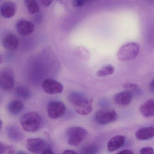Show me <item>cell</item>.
Wrapping results in <instances>:
<instances>
[{"label":"cell","instance_id":"1","mask_svg":"<svg viewBox=\"0 0 154 154\" xmlns=\"http://www.w3.org/2000/svg\"><path fill=\"white\" fill-rule=\"evenodd\" d=\"M68 100L78 114L85 116L90 114L92 110V100L87 99L80 93H71L68 96Z\"/></svg>","mask_w":154,"mask_h":154},{"label":"cell","instance_id":"2","mask_svg":"<svg viewBox=\"0 0 154 154\" xmlns=\"http://www.w3.org/2000/svg\"><path fill=\"white\" fill-rule=\"evenodd\" d=\"M42 118L38 112H30L25 113L20 119V123L24 130L34 132L40 128Z\"/></svg>","mask_w":154,"mask_h":154},{"label":"cell","instance_id":"3","mask_svg":"<svg viewBox=\"0 0 154 154\" xmlns=\"http://www.w3.org/2000/svg\"><path fill=\"white\" fill-rule=\"evenodd\" d=\"M140 50V47L137 43H128L119 48L117 54V58L122 62L132 61L137 56Z\"/></svg>","mask_w":154,"mask_h":154},{"label":"cell","instance_id":"4","mask_svg":"<svg viewBox=\"0 0 154 154\" xmlns=\"http://www.w3.org/2000/svg\"><path fill=\"white\" fill-rule=\"evenodd\" d=\"M88 131L82 127H72L67 129L66 136L69 145L73 146L80 145L87 137Z\"/></svg>","mask_w":154,"mask_h":154},{"label":"cell","instance_id":"5","mask_svg":"<svg viewBox=\"0 0 154 154\" xmlns=\"http://www.w3.org/2000/svg\"><path fill=\"white\" fill-rule=\"evenodd\" d=\"M118 115L113 109H103L97 111L94 115L95 121L101 125H106L112 123L117 119Z\"/></svg>","mask_w":154,"mask_h":154},{"label":"cell","instance_id":"6","mask_svg":"<svg viewBox=\"0 0 154 154\" xmlns=\"http://www.w3.org/2000/svg\"><path fill=\"white\" fill-rule=\"evenodd\" d=\"M14 73L11 69L4 67L0 70V88L10 91L14 87Z\"/></svg>","mask_w":154,"mask_h":154},{"label":"cell","instance_id":"7","mask_svg":"<svg viewBox=\"0 0 154 154\" xmlns=\"http://www.w3.org/2000/svg\"><path fill=\"white\" fill-rule=\"evenodd\" d=\"M26 148L29 151L35 154H43L46 149L50 146L45 140L41 138H31L26 141Z\"/></svg>","mask_w":154,"mask_h":154},{"label":"cell","instance_id":"8","mask_svg":"<svg viewBox=\"0 0 154 154\" xmlns=\"http://www.w3.org/2000/svg\"><path fill=\"white\" fill-rule=\"evenodd\" d=\"M47 110L49 118L53 119H57L64 115L66 107L63 102L54 101L48 103Z\"/></svg>","mask_w":154,"mask_h":154},{"label":"cell","instance_id":"9","mask_svg":"<svg viewBox=\"0 0 154 154\" xmlns=\"http://www.w3.org/2000/svg\"><path fill=\"white\" fill-rule=\"evenodd\" d=\"M42 86L44 91L47 93L50 94L61 93L63 90V85L54 79H46L43 81Z\"/></svg>","mask_w":154,"mask_h":154},{"label":"cell","instance_id":"10","mask_svg":"<svg viewBox=\"0 0 154 154\" xmlns=\"http://www.w3.org/2000/svg\"><path fill=\"white\" fill-rule=\"evenodd\" d=\"M132 98L133 94L129 91L126 90L116 94L113 97V100L117 105L125 107L130 104Z\"/></svg>","mask_w":154,"mask_h":154},{"label":"cell","instance_id":"11","mask_svg":"<svg viewBox=\"0 0 154 154\" xmlns=\"http://www.w3.org/2000/svg\"><path fill=\"white\" fill-rule=\"evenodd\" d=\"M17 6L15 2L8 1L4 2L1 6L2 15L5 18H11L15 16L17 11Z\"/></svg>","mask_w":154,"mask_h":154},{"label":"cell","instance_id":"12","mask_svg":"<svg viewBox=\"0 0 154 154\" xmlns=\"http://www.w3.org/2000/svg\"><path fill=\"white\" fill-rule=\"evenodd\" d=\"M18 32L21 35L28 36L31 35L35 30V26L33 23L27 20H20L17 24Z\"/></svg>","mask_w":154,"mask_h":154},{"label":"cell","instance_id":"13","mask_svg":"<svg viewBox=\"0 0 154 154\" xmlns=\"http://www.w3.org/2000/svg\"><path fill=\"white\" fill-rule=\"evenodd\" d=\"M6 132L9 138L14 142H20L24 138V134L22 131L15 125L8 126L6 128Z\"/></svg>","mask_w":154,"mask_h":154},{"label":"cell","instance_id":"14","mask_svg":"<svg viewBox=\"0 0 154 154\" xmlns=\"http://www.w3.org/2000/svg\"><path fill=\"white\" fill-rule=\"evenodd\" d=\"M19 39L15 35L12 34L7 35L3 38L2 45L7 50L14 51L17 49L19 46Z\"/></svg>","mask_w":154,"mask_h":154},{"label":"cell","instance_id":"15","mask_svg":"<svg viewBox=\"0 0 154 154\" xmlns=\"http://www.w3.org/2000/svg\"><path fill=\"white\" fill-rule=\"evenodd\" d=\"M135 136L139 140H145L150 139L154 136V127L150 126L141 128L136 131Z\"/></svg>","mask_w":154,"mask_h":154},{"label":"cell","instance_id":"16","mask_svg":"<svg viewBox=\"0 0 154 154\" xmlns=\"http://www.w3.org/2000/svg\"><path fill=\"white\" fill-rule=\"evenodd\" d=\"M125 141L124 136L117 135L112 137L108 142V150L110 152H112L119 149L124 145Z\"/></svg>","mask_w":154,"mask_h":154},{"label":"cell","instance_id":"17","mask_svg":"<svg viewBox=\"0 0 154 154\" xmlns=\"http://www.w3.org/2000/svg\"><path fill=\"white\" fill-rule=\"evenodd\" d=\"M140 111L142 116L146 118L153 117L154 115V100L151 99L141 105Z\"/></svg>","mask_w":154,"mask_h":154},{"label":"cell","instance_id":"18","mask_svg":"<svg viewBox=\"0 0 154 154\" xmlns=\"http://www.w3.org/2000/svg\"><path fill=\"white\" fill-rule=\"evenodd\" d=\"M24 108L22 102L19 100H13L8 105V110L11 113L14 115L21 112Z\"/></svg>","mask_w":154,"mask_h":154},{"label":"cell","instance_id":"19","mask_svg":"<svg viewBox=\"0 0 154 154\" xmlns=\"http://www.w3.org/2000/svg\"><path fill=\"white\" fill-rule=\"evenodd\" d=\"M16 93L18 96L23 99H30L32 96V94L29 89L25 86H20L17 87L16 88Z\"/></svg>","mask_w":154,"mask_h":154},{"label":"cell","instance_id":"20","mask_svg":"<svg viewBox=\"0 0 154 154\" xmlns=\"http://www.w3.org/2000/svg\"><path fill=\"white\" fill-rule=\"evenodd\" d=\"M115 71V68L111 64L103 66L97 72V75L99 77H102L108 75H111Z\"/></svg>","mask_w":154,"mask_h":154},{"label":"cell","instance_id":"21","mask_svg":"<svg viewBox=\"0 0 154 154\" xmlns=\"http://www.w3.org/2000/svg\"><path fill=\"white\" fill-rule=\"evenodd\" d=\"M25 3L30 14H35L39 11V6L36 0H25Z\"/></svg>","mask_w":154,"mask_h":154},{"label":"cell","instance_id":"22","mask_svg":"<svg viewBox=\"0 0 154 154\" xmlns=\"http://www.w3.org/2000/svg\"><path fill=\"white\" fill-rule=\"evenodd\" d=\"M99 148L96 145H90L83 147L81 150L82 154H93L98 153Z\"/></svg>","mask_w":154,"mask_h":154},{"label":"cell","instance_id":"23","mask_svg":"<svg viewBox=\"0 0 154 154\" xmlns=\"http://www.w3.org/2000/svg\"><path fill=\"white\" fill-rule=\"evenodd\" d=\"M123 88L127 91H129L132 94H133V91H137L138 90H140L139 87L137 85L129 83H125L123 85Z\"/></svg>","mask_w":154,"mask_h":154},{"label":"cell","instance_id":"24","mask_svg":"<svg viewBox=\"0 0 154 154\" xmlns=\"http://www.w3.org/2000/svg\"><path fill=\"white\" fill-rule=\"evenodd\" d=\"M91 0H73L72 5L75 8H82L85 6Z\"/></svg>","mask_w":154,"mask_h":154},{"label":"cell","instance_id":"25","mask_svg":"<svg viewBox=\"0 0 154 154\" xmlns=\"http://www.w3.org/2000/svg\"><path fill=\"white\" fill-rule=\"evenodd\" d=\"M140 153L141 154H152L154 153V149L150 147H146L141 149Z\"/></svg>","mask_w":154,"mask_h":154},{"label":"cell","instance_id":"26","mask_svg":"<svg viewBox=\"0 0 154 154\" xmlns=\"http://www.w3.org/2000/svg\"><path fill=\"white\" fill-rule=\"evenodd\" d=\"M9 147V146H5L4 144L0 142V154L6 153V151L8 150Z\"/></svg>","mask_w":154,"mask_h":154},{"label":"cell","instance_id":"27","mask_svg":"<svg viewBox=\"0 0 154 154\" xmlns=\"http://www.w3.org/2000/svg\"><path fill=\"white\" fill-rule=\"evenodd\" d=\"M40 2L43 6L47 7L51 5L53 2V0H40Z\"/></svg>","mask_w":154,"mask_h":154},{"label":"cell","instance_id":"28","mask_svg":"<svg viewBox=\"0 0 154 154\" xmlns=\"http://www.w3.org/2000/svg\"><path fill=\"white\" fill-rule=\"evenodd\" d=\"M119 154H133V152L132 150H130V149H124L120 152H119Z\"/></svg>","mask_w":154,"mask_h":154},{"label":"cell","instance_id":"29","mask_svg":"<svg viewBox=\"0 0 154 154\" xmlns=\"http://www.w3.org/2000/svg\"><path fill=\"white\" fill-rule=\"evenodd\" d=\"M154 79H152V81L150 82V84H149V89H150V91L154 93Z\"/></svg>","mask_w":154,"mask_h":154},{"label":"cell","instance_id":"30","mask_svg":"<svg viewBox=\"0 0 154 154\" xmlns=\"http://www.w3.org/2000/svg\"><path fill=\"white\" fill-rule=\"evenodd\" d=\"M63 154H77V152L74 151V150L67 149V150H64L63 152Z\"/></svg>","mask_w":154,"mask_h":154},{"label":"cell","instance_id":"31","mask_svg":"<svg viewBox=\"0 0 154 154\" xmlns=\"http://www.w3.org/2000/svg\"><path fill=\"white\" fill-rule=\"evenodd\" d=\"M2 127V120L0 119V131L1 130Z\"/></svg>","mask_w":154,"mask_h":154},{"label":"cell","instance_id":"32","mask_svg":"<svg viewBox=\"0 0 154 154\" xmlns=\"http://www.w3.org/2000/svg\"><path fill=\"white\" fill-rule=\"evenodd\" d=\"M2 60H3V58H2V56L0 54V64L2 62Z\"/></svg>","mask_w":154,"mask_h":154},{"label":"cell","instance_id":"33","mask_svg":"<svg viewBox=\"0 0 154 154\" xmlns=\"http://www.w3.org/2000/svg\"><path fill=\"white\" fill-rule=\"evenodd\" d=\"M57 1H61V0H57Z\"/></svg>","mask_w":154,"mask_h":154},{"label":"cell","instance_id":"34","mask_svg":"<svg viewBox=\"0 0 154 154\" xmlns=\"http://www.w3.org/2000/svg\"><path fill=\"white\" fill-rule=\"evenodd\" d=\"M0 101H1V100H0Z\"/></svg>","mask_w":154,"mask_h":154}]
</instances>
